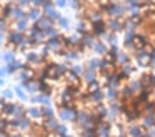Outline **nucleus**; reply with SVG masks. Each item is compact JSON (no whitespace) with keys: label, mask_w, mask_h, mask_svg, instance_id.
<instances>
[{"label":"nucleus","mask_w":155,"mask_h":137,"mask_svg":"<svg viewBox=\"0 0 155 137\" xmlns=\"http://www.w3.org/2000/svg\"><path fill=\"white\" fill-rule=\"evenodd\" d=\"M28 17H30L32 20H38V17H40V12H38V10H32V12L28 13Z\"/></svg>","instance_id":"7"},{"label":"nucleus","mask_w":155,"mask_h":137,"mask_svg":"<svg viewBox=\"0 0 155 137\" xmlns=\"http://www.w3.org/2000/svg\"><path fill=\"white\" fill-rule=\"evenodd\" d=\"M27 117L34 122V120H44V117H42V109L40 107H30V109H27Z\"/></svg>","instance_id":"1"},{"label":"nucleus","mask_w":155,"mask_h":137,"mask_svg":"<svg viewBox=\"0 0 155 137\" xmlns=\"http://www.w3.org/2000/svg\"><path fill=\"white\" fill-rule=\"evenodd\" d=\"M15 94L18 95V99H20V100H27V94H25L20 87H17V89H15Z\"/></svg>","instance_id":"6"},{"label":"nucleus","mask_w":155,"mask_h":137,"mask_svg":"<svg viewBox=\"0 0 155 137\" xmlns=\"http://www.w3.org/2000/svg\"><path fill=\"white\" fill-rule=\"evenodd\" d=\"M84 80H85V84H90V82H95L97 80V74H95V70L94 69H87L84 72Z\"/></svg>","instance_id":"2"},{"label":"nucleus","mask_w":155,"mask_h":137,"mask_svg":"<svg viewBox=\"0 0 155 137\" xmlns=\"http://www.w3.org/2000/svg\"><path fill=\"white\" fill-rule=\"evenodd\" d=\"M57 3H58V7H64V3H65V0H58V2H57Z\"/></svg>","instance_id":"9"},{"label":"nucleus","mask_w":155,"mask_h":137,"mask_svg":"<svg viewBox=\"0 0 155 137\" xmlns=\"http://www.w3.org/2000/svg\"><path fill=\"white\" fill-rule=\"evenodd\" d=\"M12 95H14V92H12V90H5V92L2 94V97H4L5 100H7V99H12Z\"/></svg>","instance_id":"8"},{"label":"nucleus","mask_w":155,"mask_h":137,"mask_svg":"<svg viewBox=\"0 0 155 137\" xmlns=\"http://www.w3.org/2000/svg\"><path fill=\"white\" fill-rule=\"evenodd\" d=\"M94 49L97 50L98 53H107V47H105L104 43H100V42H98V43H95V45H94Z\"/></svg>","instance_id":"5"},{"label":"nucleus","mask_w":155,"mask_h":137,"mask_svg":"<svg viewBox=\"0 0 155 137\" xmlns=\"http://www.w3.org/2000/svg\"><path fill=\"white\" fill-rule=\"evenodd\" d=\"M78 137H97V132L94 129H84L78 132Z\"/></svg>","instance_id":"4"},{"label":"nucleus","mask_w":155,"mask_h":137,"mask_svg":"<svg viewBox=\"0 0 155 137\" xmlns=\"http://www.w3.org/2000/svg\"><path fill=\"white\" fill-rule=\"evenodd\" d=\"M42 117H44V119H52V117H55V114L48 105H44L42 107Z\"/></svg>","instance_id":"3"}]
</instances>
